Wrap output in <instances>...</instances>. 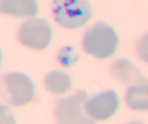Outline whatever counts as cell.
<instances>
[{
  "label": "cell",
  "instance_id": "obj_14",
  "mask_svg": "<svg viewBox=\"0 0 148 124\" xmlns=\"http://www.w3.org/2000/svg\"><path fill=\"white\" fill-rule=\"evenodd\" d=\"M125 124H145V123H143V122H141V121H134L128 122V123H127Z\"/></svg>",
  "mask_w": 148,
  "mask_h": 124
},
{
  "label": "cell",
  "instance_id": "obj_6",
  "mask_svg": "<svg viewBox=\"0 0 148 124\" xmlns=\"http://www.w3.org/2000/svg\"><path fill=\"white\" fill-rule=\"evenodd\" d=\"M119 100L114 90H106L87 99L85 110L94 121H103L112 117L117 111Z\"/></svg>",
  "mask_w": 148,
  "mask_h": 124
},
{
  "label": "cell",
  "instance_id": "obj_13",
  "mask_svg": "<svg viewBox=\"0 0 148 124\" xmlns=\"http://www.w3.org/2000/svg\"><path fill=\"white\" fill-rule=\"evenodd\" d=\"M0 124H16L14 116L10 108L0 103Z\"/></svg>",
  "mask_w": 148,
  "mask_h": 124
},
{
  "label": "cell",
  "instance_id": "obj_12",
  "mask_svg": "<svg viewBox=\"0 0 148 124\" xmlns=\"http://www.w3.org/2000/svg\"><path fill=\"white\" fill-rule=\"evenodd\" d=\"M136 53L140 60L148 64V32L143 35L137 41Z\"/></svg>",
  "mask_w": 148,
  "mask_h": 124
},
{
  "label": "cell",
  "instance_id": "obj_11",
  "mask_svg": "<svg viewBox=\"0 0 148 124\" xmlns=\"http://www.w3.org/2000/svg\"><path fill=\"white\" fill-rule=\"evenodd\" d=\"M79 58V54L76 49L71 46L63 47L58 55V60L64 67L72 66L76 63Z\"/></svg>",
  "mask_w": 148,
  "mask_h": 124
},
{
  "label": "cell",
  "instance_id": "obj_5",
  "mask_svg": "<svg viewBox=\"0 0 148 124\" xmlns=\"http://www.w3.org/2000/svg\"><path fill=\"white\" fill-rule=\"evenodd\" d=\"M52 38V29L49 22L41 18H32L20 28L17 39L23 46L36 50L49 46Z\"/></svg>",
  "mask_w": 148,
  "mask_h": 124
},
{
  "label": "cell",
  "instance_id": "obj_1",
  "mask_svg": "<svg viewBox=\"0 0 148 124\" xmlns=\"http://www.w3.org/2000/svg\"><path fill=\"white\" fill-rule=\"evenodd\" d=\"M118 45L119 37L115 30L103 22H98L90 28L82 40L84 50L98 59L112 56Z\"/></svg>",
  "mask_w": 148,
  "mask_h": 124
},
{
  "label": "cell",
  "instance_id": "obj_9",
  "mask_svg": "<svg viewBox=\"0 0 148 124\" xmlns=\"http://www.w3.org/2000/svg\"><path fill=\"white\" fill-rule=\"evenodd\" d=\"M45 87L52 94H63L70 91L72 81L69 74L61 71H53L46 76Z\"/></svg>",
  "mask_w": 148,
  "mask_h": 124
},
{
  "label": "cell",
  "instance_id": "obj_10",
  "mask_svg": "<svg viewBox=\"0 0 148 124\" xmlns=\"http://www.w3.org/2000/svg\"><path fill=\"white\" fill-rule=\"evenodd\" d=\"M125 101L130 108L134 110H148V85L131 86L126 91Z\"/></svg>",
  "mask_w": 148,
  "mask_h": 124
},
{
  "label": "cell",
  "instance_id": "obj_3",
  "mask_svg": "<svg viewBox=\"0 0 148 124\" xmlns=\"http://www.w3.org/2000/svg\"><path fill=\"white\" fill-rule=\"evenodd\" d=\"M52 13L59 26L69 29L82 27L92 15L88 0H53Z\"/></svg>",
  "mask_w": 148,
  "mask_h": 124
},
{
  "label": "cell",
  "instance_id": "obj_15",
  "mask_svg": "<svg viewBox=\"0 0 148 124\" xmlns=\"http://www.w3.org/2000/svg\"><path fill=\"white\" fill-rule=\"evenodd\" d=\"M1 50H0V65H1Z\"/></svg>",
  "mask_w": 148,
  "mask_h": 124
},
{
  "label": "cell",
  "instance_id": "obj_7",
  "mask_svg": "<svg viewBox=\"0 0 148 124\" xmlns=\"http://www.w3.org/2000/svg\"><path fill=\"white\" fill-rule=\"evenodd\" d=\"M111 72L115 79L123 84H146L147 79L135 65L126 59H118L113 62Z\"/></svg>",
  "mask_w": 148,
  "mask_h": 124
},
{
  "label": "cell",
  "instance_id": "obj_4",
  "mask_svg": "<svg viewBox=\"0 0 148 124\" xmlns=\"http://www.w3.org/2000/svg\"><path fill=\"white\" fill-rule=\"evenodd\" d=\"M88 94L78 90L75 94L62 98L56 103L54 116L57 124H95L85 110Z\"/></svg>",
  "mask_w": 148,
  "mask_h": 124
},
{
  "label": "cell",
  "instance_id": "obj_2",
  "mask_svg": "<svg viewBox=\"0 0 148 124\" xmlns=\"http://www.w3.org/2000/svg\"><path fill=\"white\" fill-rule=\"evenodd\" d=\"M35 87L33 81L24 73L10 72L0 79V94L7 104L22 107L33 100Z\"/></svg>",
  "mask_w": 148,
  "mask_h": 124
},
{
  "label": "cell",
  "instance_id": "obj_8",
  "mask_svg": "<svg viewBox=\"0 0 148 124\" xmlns=\"http://www.w3.org/2000/svg\"><path fill=\"white\" fill-rule=\"evenodd\" d=\"M38 12L36 0H0V13L17 17H32Z\"/></svg>",
  "mask_w": 148,
  "mask_h": 124
}]
</instances>
